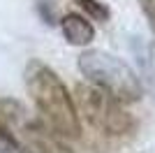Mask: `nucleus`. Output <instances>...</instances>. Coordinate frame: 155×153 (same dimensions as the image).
Returning a JSON list of instances; mask_svg holds the SVG:
<instances>
[{
  "mask_svg": "<svg viewBox=\"0 0 155 153\" xmlns=\"http://www.w3.org/2000/svg\"><path fill=\"white\" fill-rule=\"evenodd\" d=\"M26 86L49 130L60 139H77L81 134V118L63 79L42 60H30L26 65Z\"/></svg>",
  "mask_w": 155,
  "mask_h": 153,
  "instance_id": "f257e3e1",
  "label": "nucleus"
},
{
  "mask_svg": "<svg viewBox=\"0 0 155 153\" xmlns=\"http://www.w3.org/2000/svg\"><path fill=\"white\" fill-rule=\"evenodd\" d=\"M79 72L91 83L109 90L120 102H137L141 97V81L123 58L102 49H88L79 56Z\"/></svg>",
  "mask_w": 155,
  "mask_h": 153,
  "instance_id": "f03ea898",
  "label": "nucleus"
},
{
  "mask_svg": "<svg viewBox=\"0 0 155 153\" xmlns=\"http://www.w3.org/2000/svg\"><path fill=\"white\" fill-rule=\"evenodd\" d=\"M77 111L88 125L107 137H123L134 127V118L127 114L116 95L95 83L77 88Z\"/></svg>",
  "mask_w": 155,
  "mask_h": 153,
  "instance_id": "7ed1b4c3",
  "label": "nucleus"
},
{
  "mask_svg": "<svg viewBox=\"0 0 155 153\" xmlns=\"http://www.w3.org/2000/svg\"><path fill=\"white\" fill-rule=\"evenodd\" d=\"M0 153H16V146H14L12 137L7 134V130L0 123Z\"/></svg>",
  "mask_w": 155,
  "mask_h": 153,
  "instance_id": "0eeeda50",
  "label": "nucleus"
},
{
  "mask_svg": "<svg viewBox=\"0 0 155 153\" xmlns=\"http://www.w3.org/2000/svg\"><path fill=\"white\" fill-rule=\"evenodd\" d=\"M63 37L74 46H88L95 39V25L81 14H65L60 19Z\"/></svg>",
  "mask_w": 155,
  "mask_h": 153,
  "instance_id": "39448f33",
  "label": "nucleus"
},
{
  "mask_svg": "<svg viewBox=\"0 0 155 153\" xmlns=\"http://www.w3.org/2000/svg\"><path fill=\"white\" fill-rule=\"evenodd\" d=\"M0 123L19 153H51L49 125L42 121V116H32L23 102L0 97Z\"/></svg>",
  "mask_w": 155,
  "mask_h": 153,
  "instance_id": "20e7f679",
  "label": "nucleus"
},
{
  "mask_svg": "<svg viewBox=\"0 0 155 153\" xmlns=\"http://www.w3.org/2000/svg\"><path fill=\"white\" fill-rule=\"evenodd\" d=\"M143 7H146V14L150 16V21H153V28H155V0H146V2H143Z\"/></svg>",
  "mask_w": 155,
  "mask_h": 153,
  "instance_id": "6e6552de",
  "label": "nucleus"
},
{
  "mask_svg": "<svg viewBox=\"0 0 155 153\" xmlns=\"http://www.w3.org/2000/svg\"><path fill=\"white\" fill-rule=\"evenodd\" d=\"M81 9H86V14L95 21H107L109 19V7L100 2V0H74Z\"/></svg>",
  "mask_w": 155,
  "mask_h": 153,
  "instance_id": "423d86ee",
  "label": "nucleus"
}]
</instances>
